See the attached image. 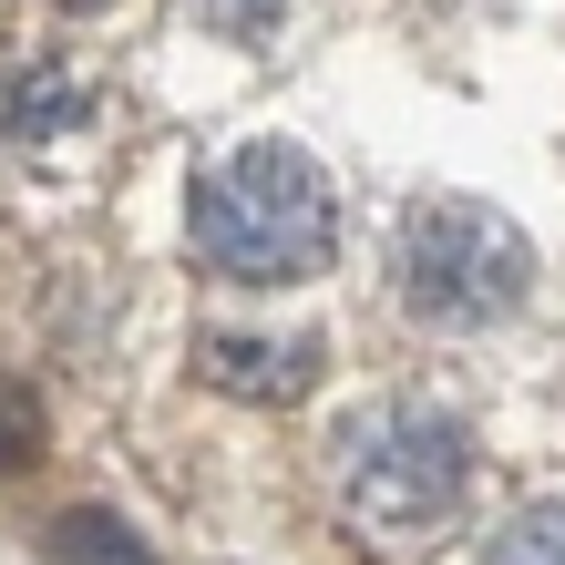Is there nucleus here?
Here are the masks:
<instances>
[{
	"label": "nucleus",
	"instance_id": "5",
	"mask_svg": "<svg viewBox=\"0 0 565 565\" xmlns=\"http://www.w3.org/2000/svg\"><path fill=\"white\" fill-rule=\"evenodd\" d=\"M42 565H154L135 524H114L104 504H73V514H52V535H42Z\"/></svg>",
	"mask_w": 565,
	"mask_h": 565
},
{
	"label": "nucleus",
	"instance_id": "7",
	"mask_svg": "<svg viewBox=\"0 0 565 565\" xmlns=\"http://www.w3.org/2000/svg\"><path fill=\"white\" fill-rule=\"evenodd\" d=\"M31 452H42V402H31V381L0 371V473H21Z\"/></svg>",
	"mask_w": 565,
	"mask_h": 565
},
{
	"label": "nucleus",
	"instance_id": "6",
	"mask_svg": "<svg viewBox=\"0 0 565 565\" xmlns=\"http://www.w3.org/2000/svg\"><path fill=\"white\" fill-rule=\"evenodd\" d=\"M483 565H565V504H524L504 535L483 545Z\"/></svg>",
	"mask_w": 565,
	"mask_h": 565
},
{
	"label": "nucleus",
	"instance_id": "8",
	"mask_svg": "<svg viewBox=\"0 0 565 565\" xmlns=\"http://www.w3.org/2000/svg\"><path fill=\"white\" fill-rule=\"evenodd\" d=\"M216 11H226V21H257V11H268V0H216Z\"/></svg>",
	"mask_w": 565,
	"mask_h": 565
},
{
	"label": "nucleus",
	"instance_id": "1",
	"mask_svg": "<svg viewBox=\"0 0 565 565\" xmlns=\"http://www.w3.org/2000/svg\"><path fill=\"white\" fill-rule=\"evenodd\" d=\"M329 237H340V206H329V175L298 145H247L226 154L206 185H195V257L237 288H288L329 268Z\"/></svg>",
	"mask_w": 565,
	"mask_h": 565
},
{
	"label": "nucleus",
	"instance_id": "3",
	"mask_svg": "<svg viewBox=\"0 0 565 565\" xmlns=\"http://www.w3.org/2000/svg\"><path fill=\"white\" fill-rule=\"evenodd\" d=\"M329 483L371 535H431L462 504V431L422 402H371L329 431Z\"/></svg>",
	"mask_w": 565,
	"mask_h": 565
},
{
	"label": "nucleus",
	"instance_id": "2",
	"mask_svg": "<svg viewBox=\"0 0 565 565\" xmlns=\"http://www.w3.org/2000/svg\"><path fill=\"white\" fill-rule=\"evenodd\" d=\"M535 288V247L483 195H422L402 226V298L422 329H493Z\"/></svg>",
	"mask_w": 565,
	"mask_h": 565
},
{
	"label": "nucleus",
	"instance_id": "4",
	"mask_svg": "<svg viewBox=\"0 0 565 565\" xmlns=\"http://www.w3.org/2000/svg\"><path fill=\"white\" fill-rule=\"evenodd\" d=\"M206 381L237 402H298L319 381V340H206Z\"/></svg>",
	"mask_w": 565,
	"mask_h": 565
}]
</instances>
